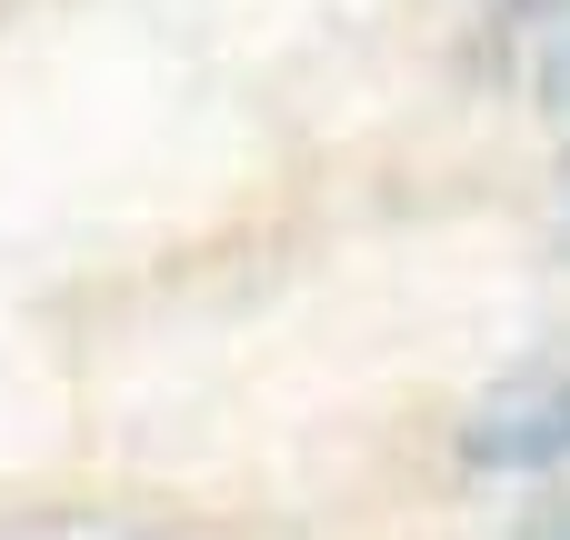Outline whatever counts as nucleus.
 Returning a JSON list of instances; mask_svg holds the SVG:
<instances>
[{
	"mask_svg": "<svg viewBox=\"0 0 570 540\" xmlns=\"http://www.w3.org/2000/svg\"><path fill=\"white\" fill-rule=\"evenodd\" d=\"M461 461L471 471H561L570 461V351L511 371L501 391H481V411L461 421Z\"/></svg>",
	"mask_w": 570,
	"mask_h": 540,
	"instance_id": "f257e3e1",
	"label": "nucleus"
},
{
	"mask_svg": "<svg viewBox=\"0 0 570 540\" xmlns=\"http://www.w3.org/2000/svg\"><path fill=\"white\" fill-rule=\"evenodd\" d=\"M511 540H570V481H551V491L511 521Z\"/></svg>",
	"mask_w": 570,
	"mask_h": 540,
	"instance_id": "f03ea898",
	"label": "nucleus"
},
{
	"mask_svg": "<svg viewBox=\"0 0 570 540\" xmlns=\"http://www.w3.org/2000/svg\"><path fill=\"white\" fill-rule=\"evenodd\" d=\"M561 220H570V190H561Z\"/></svg>",
	"mask_w": 570,
	"mask_h": 540,
	"instance_id": "7ed1b4c3",
	"label": "nucleus"
}]
</instances>
